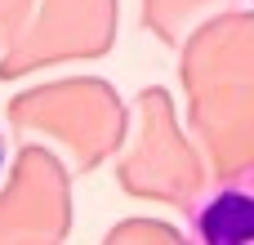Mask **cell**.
I'll use <instances>...</instances> for the list:
<instances>
[{
	"instance_id": "1",
	"label": "cell",
	"mask_w": 254,
	"mask_h": 245,
	"mask_svg": "<svg viewBox=\"0 0 254 245\" xmlns=\"http://www.w3.org/2000/svg\"><path fill=\"white\" fill-rule=\"evenodd\" d=\"M183 245H254V165L219 179L196 201Z\"/></svg>"
},
{
	"instance_id": "2",
	"label": "cell",
	"mask_w": 254,
	"mask_h": 245,
	"mask_svg": "<svg viewBox=\"0 0 254 245\" xmlns=\"http://www.w3.org/2000/svg\"><path fill=\"white\" fill-rule=\"evenodd\" d=\"M4 161H9V138H4V125H0V174H4Z\"/></svg>"
}]
</instances>
